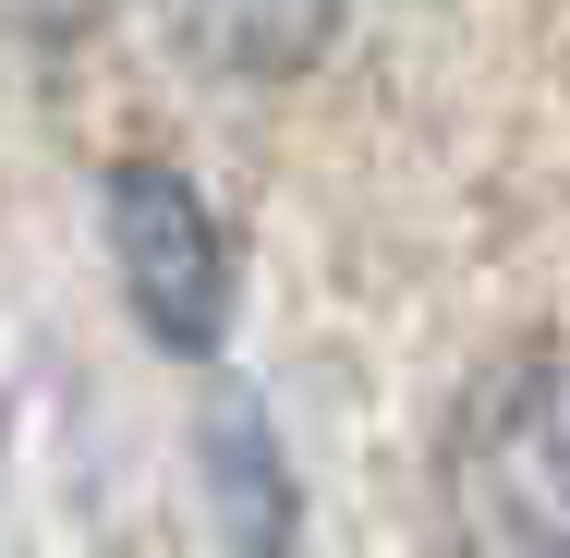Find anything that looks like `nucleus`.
Here are the masks:
<instances>
[{
  "mask_svg": "<svg viewBox=\"0 0 570 558\" xmlns=\"http://www.w3.org/2000/svg\"><path fill=\"white\" fill-rule=\"evenodd\" d=\"M183 49L219 61V74H304L341 25V0H170Z\"/></svg>",
  "mask_w": 570,
  "mask_h": 558,
  "instance_id": "obj_3",
  "label": "nucleus"
},
{
  "mask_svg": "<svg viewBox=\"0 0 570 558\" xmlns=\"http://www.w3.org/2000/svg\"><path fill=\"white\" fill-rule=\"evenodd\" d=\"M207 461H219V486H230V535H243V558H279L292 510H279V473H267V438H255V413H243V401L207 425Z\"/></svg>",
  "mask_w": 570,
  "mask_h": 558,
  "instance_id": "obj_4",
  "label": "nucleus"
},
{
  "mask_svg": "<svg viewBox=\"0 0 570 558\" xmlns=\"http://www.w3.org/2000/svg\"><path fill=\"white\" fill-rule=\"evenodd\" d=\"M461 558H570V340L498 352L438 449Z\"/></svg>",
  "mask_w": 570,
  "mask_h": 558,
  "instance_id": "obj_1",
  "label": "nucleus"
},
{
  "mask_svg": "<svg viewBox=\"0 0 570 558\" xmlns=\"http://www.w3.org/2000/svg\"><path fill=\"white\" fill-rule=\"evenodd\" d=\"M110 255H121V292H134L146 340L207 352L230 329V255H219V219H207V195L183 170H158V158L110 170Z\"/></svg>",
  "mask_w": 570,
  "mask_h": 558,
  "instance_id": "obj_2",
  "label": "nucleus"
}]
</instances>
